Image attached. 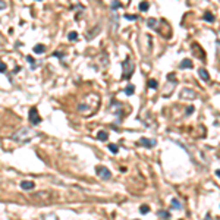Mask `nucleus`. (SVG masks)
<instances>
[{
	"label": "nucleus",
	"mask_w": 220,
	"mask_h": 220,
	"mask_svg": "<svg viewBox=\"0 0 220 220\" xmlns=\"http://www.w3.org/2000/svg\"><path fill=\"white\" fill-rule=\"evenodd\" d=\"M98 104H100V97L97 94H90L85 97V100L82 103H79L78 106V112L82 115V116H90V115H94L98 109Z\"/></svg>",
	"instance_id": "1"
},
{
	"label": "nucleus",
	"mask_w": 220,
	"mask_h": 220,
	"mask_svg": "<svg viewBox=\"0 0 220 220\" xmlns=\"http://www.w3.org/2000/svg\"><path fill=\"white\" fill-rule=\"evenodd\" d=\"M38 135L37 131H32V128H28V126H24L21 129H18L16 132H13L11 135V138L16 142H21V144H27L28 141H31L32 138H35Z\"/></svg>",
	"instance_id": "2"
},
{
	"label": "nucleus",
	"mask_w": 220,
	"mask_h": 220,
	"mask_svg": "<svg viewBox=\"0 0 220 220\" xmlns=\"http://www.w3.org/2000/svg\"><path fill=\"white\" fill-rule=\"evenodd\" d=\"M122 66H123V73H122V78H123V79H129V78L132 76L134 71H135V65H134L132 59H131V57H126V60L122 63Z\"/></svg>",
	"instance_id": "3"
},
{
	"label": "nucleus",
	"mask_w": 220,
	"mask_h": 220,
	"mask_svg": "<svg viewBox=\"0 0 220 220\" xmlns=\"http://www.w3.org/2000/svg\"><path fill=\"white\" fill-rule=\"evenodd\" d=\"M95 173L101 179H104V181H110V179H112V172H110L106 166H97L95 167Z\"/></svg>",
	"instance_id": "4"
},
{
	"label": "nucleus",
	"mask_w": 220,
	"mask_h": 220,
	"mask_svg": "<svg viewBox=\"0 0 220 220\" xmlns=\"http://www.w3.org/2000/svg\"><path fill=\"white\" fill-rule=\"evenodd\" d=\"M28 118H30V122H31L32 125H38V123L41 122V118H40V115H38V110H37V107H32V109H30Z\"/></svg>",
	"instance_id": "5"
},
{
	"label": "nucleus",
	"mask_w": 220,
	"mask_h": 220,
	"mask_svg": "<svg viewBox=\"0 0 220 220\" xmlns=\"http://www.w3.org/2000/svg\"><path fill=\"white\" fill-rule=\"evenodd\" d=\"M197 92L194 91V90H191V88H183L182 91H181V97L182 98H188V100H195L197 98Z\"/></svg>",
	"instance_id": "6"
},
{
	"label": "nucleus",
	"mask_w": 220,
	"mask_h": 220,
	"mask_svg": "<svg viewBox=\"0 0 220 220\" xmlns=\"http://www.w3.org/2000/svg\"><path fill=\"white\" fill-rule=\"evenodd\" d=\"M140 145H142V147H145V148H153V147H156L157 145V142H156V140H150V138H145V137H142L141 140H140V142H138Z\"/></svg>",
	"instance_id": "7"
},
{
	"label": "nucleus",
	"mask_w": 220,
	"mask_h": 220,
	"mask_svg": "<svg viewBox=\"0 0 220 220\" xmlns=\"http://www.w3.org/2000/svg\"><path fill=\"white\" fill-rule=\"evenodd\" d=\"M34 188H35V183L32 181H22L21 182V189H24V191H31Z\"/></svg>",
	"instance_id": "8"
},
{
	"label": "nucleus",
	"mask_w": 220,
	"mask_h": 220,
	"mask_svg": "<svg viewBox=\"0 0 220 220\" xmlns=\"http://www.w3.org/2000/svg\"><path fill=\"white\" fill-rule=\"evenodd\" d=\"M198 75H200V78H201L202 81H205V82L210 81V75H208V72H207L204 68H200V69H198Z\"/></svg>",
	"instance_id": "9"
},
{
	"label": "nucleus",
	"mask_w": 220,
	"mask_h": 220,
	"mask_svg": "<svg viewBox=\"0 0 220 220\" xmlns=\"http://www.w3.org/2000/svg\"><path fill=\"white\" fill-rule=\"evenodd\" d=\"M32 50H34V53H37V54H43V53L46 51V46H43V44H35Z\"/></svg>",
	"instance_id": "10"
},
{
	"label": "nucleus",
	"mask_w": 220,
	"mask_h": 220,
	"mask_svg": "<svg viewBox=\"0 0 220 220\" xmlns=\"http://www.w3.org/2000/svg\"><path fill=\"white\" fill-rule=\"evenodd\" d=\"M147 27L151 28V30H157V19L156 18H150L147 21Z\"/></svg>",
	"instance_id": "11"
},
{
	"label": "nucleus",
	"mask_w": 220,
	"mask_h": 220,
	"mask_svg": "<svg viewBox=\"0 0 220 220\" xmlns=\"http://www.w3.org/2000/svg\"><path fill=\"white\" fill-rule=\"evenodd\" d=\"M179 68H181V69H183V68H186V69H191V68H192V62H191L189 59H185V60H182V62H181Z\"/></svg>",
	"instance_id": "12"
},
{
	"label": "nucleus",
	"mask_w": 220,
	"mask_h": 220,
	"mask_svg": "<svg viewBox=\"0 0 220 220\" xmlns=\"http://www.w3.org/2000/svg\"><path fill=\"white\" fill-rule=\"evenodd\" d=\"M97 138H98L100 141H107V140H109V134H107L106 131H98V132H97Z\"/></svg>",
	"instance_id": "13"
},
{
	"label": "nucleus",
	"mask_w": 220,
	"mask_h": 220,
	"mask_svg": "<svg viewBox=\"0 0 220 220\" xmlns=\"http://www.w3.org/2000/svg\"><path fill=\"white\" fill-rule=\"evenodd\" d=\"M172 208H175V210H181V208H182V204H181V201H179L178 198H173V200H172Z\"/></svg>",
	"instance_id": "14"
},
{
	"label": "nucleus",
	"mask_w": 220,
	"mask_h": 220,
	"mask_svg": "<svg viewBox=\"0 0 220 220\" xmlns=\"http://www.w3.org/2000/svg\"><path fill=\"white\" fill-rule=\"evenodd\" d=\"M204 21H208V22H214V15L211 12H205L204 13Z\"/></svg>",
	"instance_id": "15"
},
{
	"label": "nucleus",
	"mask_w": 220,
	"mask_h": 220,
	"mask_svg": "<svg viewBox=\"0 0 220 220\" xmlns=\"http://www.w3.org/2000/svg\"><path fill=\"white\" fill-rule=\"evenodd\" d=\"M134 91H135V87H134L132 84H129V85L125 88V94H126V95H132Z\"/></svg>",
	"instance_id": "16"
},
{
	"label": "nucleus",
	"mask_w": 220,
	"mask_h": 220,
	"mask_svg": "<svg viewBox=\"0 0 220 220\" xmlns=\"http://www.w3.org/2000/svg\"><path fill=\"white\" fill-rule=\"evenodd\" d=\"M68 38H69L71 41H76V40H78V34H76L75 31H71V32L68 34Z\"/></svg>",
	"instance_id": "17"
},
{
	"label": "nucleus",
	"mask_w": 220,
	"mask_h": 220,
	"mask_svg": "<svg viewBox=\"0 0 220 220\" xmlns=\"http://www.w3.org/2000/svg\"><path fill=\"white\" fill-rule=\"evenodd\" d=\"M148 8H150L148 2H142V3L140 5V11H141V12H145V11H148Z\"/></svg>",
	"instance_id": "18"
},
{
	"label": "nucleus",
	"mask_w": 220,
	"mask_h": 220,
	"mask_svg": "<svg viewBox=\"0 0 220 220\" xmlns=\"http://www.w3.org/2000/svg\"><path fill=\"white\" fill-rule=\"evenodd\" d=\"M109 150L112 151L113 154H118V151H119V147H118V145H115V144H110V145H109Z\"/></svg>",
	"instance_id": "19"
},
{
	"label": "nucleus",
	"mask_w": 220,
	"mask_h": 220,
	"mask_svg": "<svg viewBox=\"0 0 220 220\" xmlns=\"http://www.w3.org/2000/svg\"><path fill=\"white\" fill-rule=\"evenodd\" d=\"M140 211H141L142 214H147V213L150 211V207H148V205H145V204H142V205L140 207Z\"/></svg>",
	"instance_id": "20"
},
{
	"label": "nucleus",
	"mask_w": 220,
	"mask_h": 220,
	"mask_svg": "<svg viewBox=\"0 0 220 220\" xmlns=\"http://www.w3.org/2000/svg\"><path fill=\"white\" fill-rule=\"evenodd\" d=\"M157 214H159L160 217H163V219H169V217H170V214H169L167 211H164V210H160Z\"/></svg>",
	"instance_id": "21"
},
{
	"label": "nucleus",
	"mask_w": 220,
	"mask_h": 220,
	"mask_svg": "<svg viewBox=\"0 0 220 220\" xmlns=\"http://www.w3.org/2000/svg\"><path fill=\"white\" fill-rule=\"evenodd\" d=\"M148 87L153 88V90H156V88H157V81H156V79H150V81H148Z\"/></svg>",
	"instance_id": "22"
},
{
	"label": "nucleus",
	"mask_w": 220,
	"mask_h": 220,
	"mask_svg": "<svg viewBox=\"0 0 220 220\" xmlns=\"http://www.w3.org/2000/svg\"><path fill=\"white\" fill-rule=\"evenodd\" d=\"M27 62H28V63H31V65H32V68H35V59H34L32 56H27Z\"/></svg>",
	"instance_id": "23"
},
{
	"label": "nucleus",
	"mask_w": 220,
	"mask_h": 220,
	"mask_svg": "<svg viewBox=\"0 0 220 220\" xmlns=\"http://www.w3.org/2000/svg\"><path fill=\"white\" fill-rule=\"evenodd\" d=\"M138 18V15H125V19H128V21H135Z\"/></svg>",
	"instance_id": "24"
},
{
	"label": "nucleus",
	"mask_w": 220,
	"mask_h": 220,
	"mask_svg": "<svg viewBox=\"0 0 220 220\" xmlns=\"http://www.w3.org/2000/svg\"><path fill=\"white\" fill-rule=\"evenodd\" d=\"M119 8H121V3H119V2H113V3H112V9H113V11H115V9H119Z\"/></svg>",
	"instance_id": "25"
},
{
	"label": "nucleus",
	"mask_w": 220,
	"mask_h": 220,
	"mask_svg": "<svg viewBox=\"0 0 220 220\" xmlns=\"http://www.w3.org/2000/svg\"><path fill=\"white\" fill-rule=\"evenodd\" d=\"M6 6H8V3H6V2H3V0H0V11L6 9Z\"/></svg>",
	"instance_id": "26"
},
{
	"label": "nucleus",
	"mask_w": 220,
	"mask_h": 220,
	"mask_svg": "<svg viewBox=\"0 0 220 220\" xmlns=\"http://www.w3.org/2000/svg\"><path fill=\"white\" fill-rule=\"evenodd\" d=\"M0 72H6V63L0 62Z\"/></svg>",
	"instance_id": "27"
},
{
	"label": "nucleus",
	"mask_w": 220,
	"mask_h": 220,
	"mask_svg": "<svg viewBox=\"0 0 220 220\" xmlns=\"http://www.w3.org/2000/svg\"><path fill=\"white\" fill-rule=\"evenodd\" d=\"M204 220H213V217H211V214L208 213V214H205V217H204Z\"/></svg>",
	"instance_id": "28"
},
{
	"label": "nucleus",
	"mask_w": 220,
	"mask_h": 220,
	"mask_svg": "<svg viewBox=\"0 0 220 220\" xmlns=\"http://www.w3.org/2000/svg\"><path fill=\"white\" fill-rule=\"evenodd\" d=\"M53 56H57V57H62L63 54H62V53H59V51H54V53H53Z\"/></svg>",
	"instance_id": "29"
},
{
	"label": "nucleus",
	"mask_w": 220,
	"mask_h": 220,
	"mask_svg": "<svg viewBox=\"0 0 220 220\" xmlns=\"http://www.w3.org/2000/svg\"><path fill=\"white\" fill-rule=\"evenodd\" d=\"M192 112H194V107H189V109H188V112H186V113H188V115H191V113H192Z\"/></svg>",
	"instance_id": "30"
},
{
	"label": "nucleus",
	"mask_w": 220,
	"mask_h": 220,
	"mask_svg": "<svg viewBox=\"0 0 220 220\" xmlns=\"http://www.w3.org/2000/svg\"><path fill=\"white\" fill-rule=\"evenodd\" d=\"M216 175H217V176L220 178V170H216Z\"/></svg>",
	"instance_id": "31"
}]
</instances>
